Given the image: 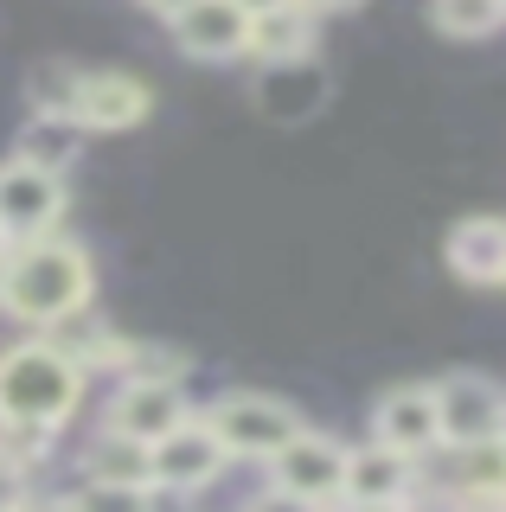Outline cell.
Returning a JSON list of instances; mask_svg holds the SVG:
<instances>
[{
	"instance_id": "1",
	"label": "cell",
	"mask_w": 506,
	"mask_h": 512,
	"mask_svg": "<svg viewBox=\"0 0 506 512\" xmlns=\"http://www.w3.org/2000/svg\"><path fill=\"white\" fill-rule=\"evenodd\" d=\"M97 295V263H90L84 244L45 231V237H20L0 256V314L26 320V327H45V320L84 308Z\"/></svg>"
},
{
	"instance_id": "2",
	"label": "cell",
	"mask_w": 506,
	"mask_h": 512,
	"mask_svg": "<svg viewBox=\"0 0 506 512\" xmlns=\"http://www.w3.org/2000/svg\"><path fill=\"white\" fill-rule=\"evenodd\" d=\"M90 365H77L71 352H58L45 333L0 352V423H45L65 436V423L84 404Z\"/></svg>"
},
{
	"instance_id": "3",
	"label": "cell",
	"mask_w": 506,
	"mask_h": 512,
	"mask_svg": "<svg viewBox=\"0 0 506 512\" xmlns=\"http://www.w3.org/2000/svg\"><path fill=\"white\" fill-rule=\"evenodd\" d=\"M346 455H353L346 442L321 436V429H302L295 442H282L263 461V480L289 506H334V500H346Z\"/></svg>"
},
{
	"instance_id": "4",
	"label": "cell",
	"mask_w": 506,
	"mask_h": 512,
	"mask_svg": "<svg viewBox=\"0 0 506 512\" xmlns=\"http://www.w3.org/2000/svg\"><path fill=\"white\" fill-rule=\"evenodd\" d=\"M205 423L225 436V448L237 461H270L282 442L302 436V416L282 404V397H263V391H225L205 410Z\"/></svg>"
},
{
	"instance_id": "5",
	"label": "cell",
	"mask_w": 506,
	"mask_h": 512,
	"mask_svg": "<svg viewBox=\"0 0 506 512\" xmlns=\"http://www.w3.org/2000/svg\"><path fill=\"white\" fill-rule=\"evenodd\" d=\"M65 218V173L33 167V160L7 154L0 160V237L20 244V237H45Z\"/></svg>"
},
{
	"instance_id": "6",
	"label": "cell",
	"mask_w": 506,
	"mask_h": 512,
	"mask_svg": "<svg viewBox=\"0 0 506 512\" xmlns=\"http://www.w3.org/2000/svg\"><path fill=\"white\" fill-rule=\"evenodd\" d=\"M231 461L237 455L225 448V436H218L205 416H186L180 429H167V436L154 442V487L161 493H199V487H212Z\"/></svg>"
},
{
	"instance_id": "7",
	"label": "cell",
	"mask_w": 506,
	"mask_h": 512,
	"mask_svg": "<svg viewBox=\"0 0 506 512\" xmlns=\"http://www.w3.org/2000/svg\"><path fill=\"white\" fill-rule=\"evenodd\" d=\"M436 397H442V448H468V442L506 436V391L487 372L436 378Z\"/></svg>"
},
{
	"instance_id": "8",
	"label": "cell",
	"mask_w": 506,
	"mask_h": 512,
	"mask_svg": "<svg viewBox=\"0 0 506 512\" xmlns=\"http://www.w3.org/2000/svg\"><path fill=\"white\" fill-rule=\"evenodd\" d=\"M250 20L257 13L244 0H193L186 13H173V45L199 64H231V58H250Z\"/></svg>"
},
{
	"instance_id": "9",
	"label": "cell",
	"mask_w": 506,
	"mask_h": 512,
	"mask_svg": "<svg viewBox=\"0 0 506 512\" xmlns=\"http://www.w3.org/2000/svg\"><path fill=\"white\" fill-rule=\"evenodd\" d=\"M372 436L404 448V455H417V461H430L442 448V397H436V384H391V391L372 404Z\"/></svg>"
},
{
	"instance_id": "10",
	"label": "cell",
	"mask_w": 506,
	"mask_h": 512,
	"mask_svg": "<svg viewBox=\"0 0 506 512\" xmlns=\"http://www.w3.org/2000/svg\"><path fill=\"white\" fill-rule=\"evenodd\" d=\"M417 500V455L391 442H359L346 455V506H404Z\"/></svg>"
},
{
	"instance_id": "11",
	"label": "cell",
	"mask_w": 506,
	"mask_h": 512,
	"mask_svg": "<svg viewBox=\"0 0 506 512\" xmlns=\"http://www.w3.org/2000/svg\"><path fill=\"white\" fill-rule=\"evenodd\" d=\"M186 397H180V384H161V378H122V391L109 397V416H103V429H116V436H135V442H161L167 429H180L186 423Z\"/></svg>"
},
{
	"instance_id": "12",
	"label": "cell",
	"mask_w": 506,
	"mask_h": 512,
	"mask_svg": "<svg viewBox=\"0 0 506 512\" xmlns=\"http://www.w3.org/2000/svg\"><path fill=\"white\" fill-rule=\"evenodd\" d=\"M442 256H449V276L468 288H500L506 282V218L474 212L455 218L449 237H442Z\"/></svg>"
},
{
	"instance_id": "13",
	"label": "cell",
	"mask_w": 506,
	"mask_h": 512,
	"mask_svg": "<svg viewBox=\"0 0 506 512\" xmlns=\"http://www.w3.org/2000/svg\"><path fill=\"white\" fill-rule=\"evenodd\" d=\"M154 109V90L141 84L135 71H90L84 96H77V122L84 135H122V128H141Z\"/></svg>"
},
{
	"instance_id": "14",
	"label": "cell",
	"mask_w": 506,
	"mask_h": 512,
	"mask_svg": "<svg viewBox=\"0 0 506 512\" xmlns=\"http://www.w3.org/2000/svg\"><path fill=\"white\" fill-rule=\"evenodd\" d=\"M33 333H45L58 352H71V359L90 365V372H122V359H129V340H122L90 301L71 308V314H58V320H45V327H33Z\"/></svg>"
},
{
	"instance_id": "15",
	"label": "cell",
	"mask_w": 506,
	"mask_h": 512,
	"mask_svg": "<svg viewBox=\"0 0 506 512\" xmlns=\"http://www.w3.org/2000/svg\"><path fill=\"white\" fill-rule=\"evenodd\" d=\"M302 52H314V7H308V0H282V7H270V13L250 20V58L289 64Z\"/></svg>"
},
{
	"instance_id": "16",
	"label": "cell",
	"mask_w": 506,
	"mask_h": 512,
	"mask_svg": "<svg viewBox=\"0 0 506 512\" xmlns=\"http://www.w3.org/2000/svg\"><path fill=\"white\" fill-rule=\"evenodd\" d=\"M449 493L455 500H506V436L449 448Z\"/></svg>"
},
{
	"instance_id": "17",
	"label": "cell",
	"mask_w": 506,
	"mask_h": 512,
	"mask_svg": "<svg viewBox=\"0 0 506 512\" xmlns=\"http://www.w3.org/2000/svg\"><path fill=\"white\" fill-rule=\"evenodd\" d=\"M77 135H84V122H77V116H33V122L20 128V141H13V154L33 160V167L65 173L71 154H77Z\"/></svg>"
},
{
	"instance_id": "18",
	"label": "cell",
	"mask_w": 506,
	"mask_h": 512,
	"mask_svg": "<svg viewBox=\"0 0 506 512\" xmlns=\"http://www.w3.org/2000/svg\"><path fill=\"white\" fill-rule=\"evenodd\" d=\"M84 77L90 71H71V64H33V77H26V103H33V116H77Z\"/></svg>"
},
{
	"instance_id": "19",
	"label": "cell",
	"mask_w": 506,
	"mask_h": 512,
	"mask_svg": "<svg viewBox=\"0 0 506 512\" xmlns=\"http://www.w3.org/2000/svg\"><path fill=\"white\" fill-rule=\"evenodd\" d=\"M430 20L449 39H487L506 26V0H430Z\"/></svg>"
},
{
	"instance_id": "20",
	"label": "cell",
	"mask_w": 506,
	"mask_h": 512,
	"mask_svg": "<svg viewBox=\"0 0 506 512\" xmlns=\"http://www.w3.org/2000/svg\"><path fill=\"white\" fill-rule=\"evenodd\" d=\"M193 359L173 346H154V340H129V359H122V378H161V384H186Z\"/></svg>"
},
{
	"instance_id": "21",
	"label": "cell",
	"mask_w": 506,
	"mask_h": 512,
	"mask_svg": "<svg viewBox=\"0 0 506 512\" xmlns=\"http://www.w3.org/2000/svg\"><path fill=\"white\" fill-rule=\"evenodd\" d=\"M52 442H58V429H45V423H0V455L20 461V468H45Z\"/></svg>"
},
{
	"instance_id": "22",
	"label": "cell",
	"mask_w": 506,
	"mask_h": 512,
	"mask_svg": "<svg viewBox=\"0 0 506 512\" xmlns=\"http://www.w3.org/2000/svg\"><path fill=\"white\" fill-rule=\"evenodd\" d=\"M26 474L33 468H20V461L0 455V506H26Z\"/></svg>"
},
{
	"instance_id": "23",
	"label": "cell",
	"mask_w": 506,
	"mask_h": 512,
	"mask_svg": "<svg viewBox=\"0 0 506 512\" xmlns=\"http://www.w3.org/2000/svg\"><path fill=\"white\" fill-rule=\"evenodd\" d=\"M141 7H148V13H161V20H173V13H186L193 0H141Z\"/></svg>"
},
{
	"instance_id": "24",
	"label": "cell",
	"mask_w": 506,
	"mask_h": 512,
	"mask_svg": "<svg viewBox=\"0 0 506 512\" xmlns=\"http://www.w3.org/2000/svg\"><path fill=\"white\" fill-rule=\"evenodd\" d=\"M314 13H340V7H359V0H308Z\"/></svg>"
},
{
	"instance_id": "25",
	"label": "cell",
	"mask_w": 506,
	"mask_h": 512,
	"mask_svg": "<svg viewBox=\"0 0 506 512\" xmlns=\"http://www.w3.org/2000/svg\"><path fill=\"white\" fill-rule=\"evenodd\" d=\"M244 7H250V13H270V7H282V0H244Z\"/></svg>"
},
{
	"instance_id": "26",
	"label": "cell",
	"mask_w": 506,
	"mask_h": 512,
	"mask_svg": "<svg viewBox=\"0 0 506 512\" xmlns=\"http://www.w3.org/2000/svg\"><path fill=\"white\" fill-rule=\"evenodd\" d=\"M0 256H7V237H0Z\"/></svg>"
}]
</instances>
